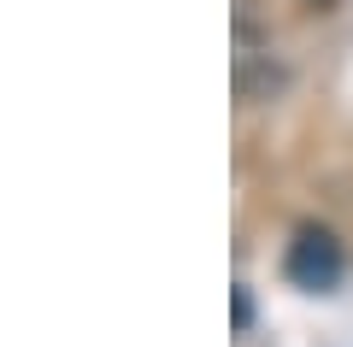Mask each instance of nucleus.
Listing matches in <instances>:
<instances>
[{"mask_svg": "<svg viewBox=\"0 0 353 347\" xmlns=\"http://www.w3.org/2000/svg\"><path fill=\"white\" fill-rule=\"evenodd\" d=\"M283 271H289L294 288H312V295H330V288L341 283V271H347V253H341L336 230H324V224H301L289 241V259H283Z\"/></svg>", "mask_w": 353, "mask_h": 347, "instance_id": "obj_1", "label": "nucleus"}, {"mask_svg": "<svg viewBox=\"0 0 353 347\" xmlns=\"http://www.w3.org/2000/svg\"><path fill=\"white\" fill-rule=\"evenodd\" d=\"M253 324V300H248V288H236V330H248Z\"/></svg>", "mask_w": 353, "mask_h": 347, "instance_id": "obj_2", "label": "nucleus"}, {"mask_svg": "<svg viewBox=\"0 0 353 347\" xmlns=\"http://www.w3.org/2000/svg\"><path fill=\"white\" fill-rule=\"evenodd\" d=\"M312 6H330V0H312Z\"/></svg>", "mask_w": 353, "mask_h": 347, "instance_id": "obj_3", "label": "nucleus"}]
</instances>
